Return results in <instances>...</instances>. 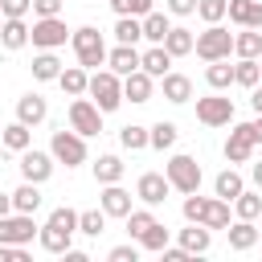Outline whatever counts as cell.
Segmentation results:
<instances>
[{
	"mask_svg": "<svg viewBox=\"0 0 262 262\" xmlns=\"http://www.w3.org/2000/svg\"><path fill=\"white\" fill-rule=\"evenodd\" d=\"M151 225H156V213H151V209H131V213H127V233H131V237H143Z\"/></svg>",
	"mask_w": 262,
	"mask_h": 262,
	"instance_id": "obj_40",
	"label": "cell"
},
{
	"mask_svg": "<svg viewBox=\"0 0 262 262\" xmlns=\"http://www.w3.org/2000/svg\"><path fill=\"white\" fill-rule=\"evenodd\" d=\"M0 8H4V16H25L33 8V0H0Z\"/></svg>",
	"mask_w": 262,
	"mask_h": 262,
	"instance_id": "obj_46",
	"label": "cell"
},
{
	"mask_svg": "<svg viewBox=\"0 0 262 262\" xmlns=\"http://www.w3.org/2000/svg\"><path fill=\"white\" fill-rule=\"evenodd\" d=\"M254 135H250V123H237L233 131H229V139H225V160L229 164H246L250 156H254Z\"/></svg>",
	"mask_w": 262,
	"mask_h": 262,
	"instance_id": "obj_12",
	"label": "cell"
},
{
	"mask_svg": "<svg viewBox=\"0 0 262 262\" xmlns=\"http://www.w3.org/2000/svg\"><path fill=\"white\" fill-rule=\"evenodd\" d=\"M192 45H196V37H192L188 29H168V37H164V49H168L172 57H184V53H192Z\"/></svg>",
	"mask_w": 262,
	"mask_h": 262,
	"instance_id": "obj_30",
	"label": "cell"
},
{
	"mask_svg": "<svg viewBox=\"0 0 262 262\" xmlns=\"http://www.w3.org/2000/svg\"><path fill=\"white\" fill-rule=\"evenodd\" d=\"M135 258H139L135 246H115V250H111V262H135Z\"/></svg>",
	"mask_w": 262,
	"mask_h": 262,
	"instance_id": "obj_47",
	"label": "cell"
},
{
	"mask_svg": "<svg viewBox=\"0 0 262 262\" xmlns=\"http://www.w3.org/2000/svg\"><path fill=\"white\" fill-rule=\"evenodd\" d=\"M201 225H209V229H229V201H221V196H205Z\"/></svg>",
	"mask_w": 262,
	"mask_h": 262,
	"instance_id": "obj_18",
	"label": "cell"
},
{
	"mask_svg": "<svg viewBox=\"0 0 262 262\" xmlns=\"http://www.w3.org/2000/svg\"><path fill=\"white\" fill-rule=\"evenodd\" d=\"M74 233H78V213L61 205V209H53V213H49V221L41 225V233H37V237H41V246H45L49 254H66V250H70V242H74Z\"/></svg>",
	"mask_w": 262,
	"mask_h": 262,
	"instance_id": "obj_1",
	"label": "cell"
},
{
	"mask_svg": "<svg viewBox=\"0 0 262 262\" xmlns=\"http://www.w3.org/2000/svg\"><path fill=\"white\" fill-rule=\"evenodd\" d=\"M57 86H61L70 98L86 94V86H90V78H86V66H66V70L57 74Z\"/></svg>",
	"mask_w": 262,
	"mask_h": 262,
	"instance_id": "obj_20",
	"label": "cell"
},
{
	"mask_svg": "<svg viewBox=\"0 0 262 262\" xmlns=\"http://www.w3.org/2000/svg\"><path fill=\"white\" fill-rule=\"evenodd\" d=\"M225 8H229V0H196V12H201L209 25H217V20L225 16Z\"/></svg>",
	"mask_w": 262,
	"mask_h": 262,
	"instance_id": "obj_44",
	"label": "cell"
},
{
	"mask_svg": "<svg viewBox=\"0 0 262 262\" xmlns=\"http://www.w3.org/2000/svg\"><path fill=\"white\" fill-rule=\"evenodd\" d=\"M102 229H106V213H102V209H86V213H78V233L98 237Z\"/></svg>",
	"mask_w": 262,
	"mask_h": 262,
	"instance_id": "obj_37",
	"label": "cell"
},
{
	"mask_svg": "<svg viewBox=\"0 0 262 262\" xmlns=\"http://www.w3.org/2000/svg\"><path fill=\"white\" fill-rule=\"evenodd\" d=\"M160 82H164V98H168V102H188V98H192V82H188L184 74H172V70H168Z\"/></svg>",
	"mask_w": 262,
	"mask_h": 262,
	"instance_id": "obj_23",
	"label": "cell"
},
{
	"mask_svg": "<svg viewBox=\"0 0 262 262\" xmlns=\"http://www.w3.org/2000/svg\"><path fill=\"white\" fill-rule=\"evenodd\" d=\"M250 176H254V184H258V188H262V160H258V164H254V168H250Z\"/></svg>",
	"mask_w": 262,
	"mask_h": 262,
	"instance_id": "obj_53",
	"label": "cell"
},
{
	"mask_svg": "<svg viewBox=\"0 0 262 262\" xmlns=\"http://www.w3.org/2000/svg\"><path fill=\"white\" fill-rule=\"evenodd\" d=\"M233 209H237V217H242V221H254V217L262 213V196H258V192H246V188H242V192L233 196Z\"/></svg>",
	"mask_w": 262,
	"mask_h": 262,
	"instance_id": "obj_38",
	"label": "cell"
},
{
	"mask_svg": "<svg viewBox=\"0 0 262 262\" xmlns=\"http://www.w3.org/2000/svg\"><path fill=\"white\" fill-rule=\"evenodd\" d=\"M233 53H237V57H258V53H262V33H258V29H242V33L233 37Z\"/></svg>",
	"mask_w": 262,
	"mask_h": 262,
	"instance_id": "obj_31",
	"label": "cell"
},
{
	"mask_svg": "<svg viewBox=\"0 0 262 262\" xmlns=\"http://www.w3.org/2000/svg\"><path fill=\"white\" fill-rule=\"evenodd\" d=\"M213 188H217V196H221V201H233V196H237V192H242L246 184H242V176H237L233 168H225V172H221V176L213 180Z\"/></svg>",
	"mask_w": 262,
	"mask_h": 262,
	"instance_id": "obj_36",
	"label": "cell"
},
{
	"mask_svg": "<svg viewBox=\"0 0 262 262\" xmlns=\"http://www.w3.org/2000/svg\"><path fill=\"white\" fill-rule=\"evenodd\" d=\"M250 106L262 115V86H254V90H250Z\"/></svg>",
	"mask_w": 262,
	"mask_h": 262,
	"instance_id": "obj_51",
	"label": "cell"
},
{
	"mask_svg": "<svg viewBox=\"0 0 262 262\" xmlns=\"http://www.w3.org/2000/svg\"><path fill=\"white\" fill-rule=\"evenodd\" d=\"M139 246H143V250H156V254H160V250L168 246V225H160V221H156V225H151V229H147V233L139 237Z\"/></svg>",
	"mask_w": 262,
	"mask_h": 262,
	"instance_id": "obj_42",
	"label": "cell"
},
{
	"mask_svg": "<svg viewBox=\"0 0 262 262\" xmlns=\"http://www.w3.org/2000/svg\"><path fill=\"white\" fill-rule=\"evenodd\" d=\"M0 45H4V49H25V45H29V25H25V16H4V25H0Z\"/></svg>",
	"mask_w": 262,
	"mask_h": 262,
	"instance_id": "obj_17",
	"label": "cell"
},
{
	"mask_svg": "<svg viewBox=\"0 0 262 262\" xmlns=\"http://www.w3.org/2000/svg\"><path fill=\"white\" fill-rule=\"evenodd\" d=\"M0 135H4V127H0Z\"/></svg>",
	"mask_w": 262,
	"mask_h": 262,
	"instance_id": "obj_56",
	"label": "cell"
},
{
	"mask_svg": "<svg viewBox=\"0 0 262 262\" xmlns=\"http://www.w3.org/2000/svg\"><path fill=\"white\" fill-rule=\"evenodd\" d=\"M70 127H74L78 135H98V131H102V111H98L90 98L78 94V98L70 102Z\"/></svg>",
	"mask_w": 262,
	"mask_h": 262,
	"instance_id": "obj_9",
	"label": "cell"
},
{
	"mask_svg": "<svg viewBox=\"0 0 262 262\" xmlns=\"http://www.w3.org/2000/svg\"><path fill=\"white\" fill-rule=\"evenodd\" d=\"M196 119L205 127H229L233 123V98H221V94L196 98Z\"/></svg>",
	"mask_w": 262,
	"mask_h": 262,
	"instance_id": "obj_8",
	"label": "cell"
},
{
	"mask_svg": "<svg viewBox=\"0 0 262 262\" xmlns=\"http://www.w3.org/2000/svg\"><path fill=\"white\" fill-rule=\"evenodd\" d=\"M66 37H70V29H66L61 16H37L33 29H29V41L37 49H57V45H66Z\"/></svg>",
	"mask_w": 262,
	"mask_h": 262,
	"instance_id": "obj_7",
	"label": "cell"
},
{
	"mask_svg": "<svg viewBox=\"0 0 262 262\" xmlns=\"http://www.w3.org/2000/svg\"><path fill=\"white\" fill-rule=\"evenodd\" d=\"M33 233H37L33 213H8V217H0V242L25 246V242H33Z\"/></svg>",
	"mask_w": 262,
	"mask_h": 262,
	"instance_id": "obj_10",
	"label": "cell"
},
{
	"mask_svg": "<svg viewBox=\"0 0 262 262\" xmlns=\"http://www.w3.org/2000/svg\"><path fill=\"white\" fill-rule=\"evenodd\" d=\"M168 8L176 16H188V12H196V0H168Z\"/></svg>",
	"mask_w": 262,
	"mask_h": 262,
	"instance_id": "obj_49",
	"label": "cell"
},
{
	"mask_svg": "<svg viewBox=\"0 0 262 262\" xmlns=\"http://www.w3.org/2000/svg\"><path fill=\"white\" fill-rule=\"evenodd\" d=\"M0 25H4V8H0Z\"/></svg>",
	"mask_w": 262,
	"mask_h": 262,
	"instance_id": "obj_54",
	"label": "cell"
},
{
	"mask_svg": "<svg viewBox=\"0 0 262 262\" xmlns=\"http://www.w3.org/2000/svg\"><path fill=\"white\" fill-rule=\"evenodd\" d=\"M160 254H164V262H188V258H192V254H188L184 246H176V250H168V246H164Z\"/></svg>",
	"mask_w": 262,
	"mask_h": 262,
	"instance_id": "obj_48",
	"label": "cell"
},
{
	"mask_svg": "<svg viewBox=\"0 0 262 262\" xmlns=\"http://www.w3.org/2000/svg\"><path fill=\"white\" fill-rule=\"evenodd\" d=\"M225 233H229V250H237V254L258 246V229H254V221H242V217H237V225H229Z\"/></svg>",
	"mask_w": 262,
	"mask_h": 262,
	"instance_id": "obj_22",
	"label": "cell"
},
{
	"mask_svg": "<svg viewBox=\"0 0 262 262\" xmlns=\"http://www.w3.org/2000/svg\"><path fill=\"white\" fill-rule=\"evenodd\" d=\"M258 242H262V229H258Z\"/></svg>",
	"mask_w": 262,
	"mask_h": 262,
	"instance_id": "obj_55",
	"label": "cell"
},
{
	"mask_svg": "<svg viewBox=\"0 0 262 262\" xmlns=\"http://www.w3.org/2000/svg\"><path fill=\"white\" fill-rule=\"evenodd\" d=\"M205 82H209L213 90H225V86H233V66H229V57H221V61H209V70H205Z\"/></svg>",
	"mask_w": 262,
	"mask_h": 262,
	"instance_id": "obj_33",
	"label": "cell"
},
{
	"mask_svg": "<svg viewBox=\"0 0 262 262\" xmlns=\"http://www.w3.org/2000/svg\"><path fill=\"white\" fill-rule=\"evenodd\" d=\"M258 78H262V66H258L254 57H242V61L233 66V82H237V86H250V90H254Z\"/></svg>",
	"mask_w": 262,
	"mask_h": 262,
	"instance_id": "obj_35",
	"label": "cell"
},
{
	"mask_svg": "<svg viewBox=\"0 0 262 262\" xmlns=\"http://www.w3.org/2000/svg\"><path fill=\"white\" fill-rule=\"evenodd\" d=\"M20 176L33 180V184H45V180L53 176V160H49L45 151H37V147H25V151H20Z\"/></svg>",
	"mask_w": 262,
	"mask_h": 262,
	"instance_id": "obj_13",
	"label": "cell"
},
{
	"mask_svg": "<svg viewBox=\"0 0 262 262\" xmlns=\"http://www.w3.org/2000/svg\"><path fill=\"white\" fill-rule=\"evenodd\" d=\"M0 143H4L8 151H25V147L33 143V131H29V123H20V119H16V123H8V127H4V135H0Z\"/></svg>",
	"mask_w": 262,
	"mask_h": 262,
	"instance_id": "obj_25",
	"label": "cell"
},
{
	"mask_svg": "<svg viewBox=\"0 0 262 262\" xmlns=\"http://www.w3.org/2000/svg\"><path fill=\"white\" fill-rule=\"evenodd\" d=\"M123 98H131V102H147V98H151V74H147V70L127 74V78H123Z\"/></svg>",
	"mask_w": 262,
	"mask_h": 262,
	"instance_id": "obj_19",
	"label": "cell"
},
{
	"mask_svg": "<svg viewBox=\"0 0 262 262\" xmlns=\"http://www.w3.org/2000/svg\"><path fill=\"white\" fill-rule=\"evenodd\" d=\"M8 213H16L12 209V192H0V217H8Z\"/></svg>",
	"mask_w": 262,
	"mask_h": 262,
	"instance_id": "obj_50",
	"label": "cell"
},
{
	"mask_svg": "<svg viewBox=\"0 0 262 262\" xmlns=\"http://www.w3.org/2000/svg\"><path fill=\"white\" fill-rule=\"evenodd\" d=\"M168 192H172V180H168L164 172H143L139 184H135V196H139L143 205H164Z\"/></svg>",
	"mask_w": 262,
	"mask_h": 262,
	"instance_id": "obj_11",
	"label": "cell"
},
{
	"mask_svg": "<svg viewBox=\"0 0 262 262\" xmlns=\"http://www.w3.org/2000/svg\"><path fill=\"white\" fill-rule=\"evenodd\" d=\"M115 37H119L123 45H135V41L143 37V20H139V16H119V25H115Z\"/></svg>",
	"mask_w": 262,
	"mask_h": 262,
	"instance_id": "obj_39",
	"label": "cell"
},
{
	"mask_svg": "<svg viewBox=\"0 0 262 262\" xmlns=\"http://www.w3.org/2000/svg\"><path fill=\"white\" fill-rule=\"evenodd\" d=\"M12 209H16V213H37V209H41V188H37L33 180H25V184L12 192Z\"/></svg>",
	"mask_w": 262,
	"mask_h": 262,
	"instance_id": "obj_27",
	"label": "cell"
},
{
	"mask_svg": "<svg viewBox=\"0 0 262 262\" xmlns=\"http://www.w3.org/2000/svg\"><path fill=\"white\" fill-rule=\"evenodd\" d=\"M37 16H61V0H33Z\"/></svg>",
	"mask_w": 262,
	"mask_h": 262,
	"instance_id": "obj_45",
	"label": "cell"
},
{
	"mask_svg": "<svg viewBox=\"0 0 262 262\" xmlns=\"http://www.w3.org/2000/svg\"><path fill=\"white\" fill-rule=\"evenodd\" d=\"M229 20L242 29H262V0H229Z\"/></svg>",
	"mask_w": 262,
	"mask_h": 262,
	"instance_id": "obj_15",
	"label": "cell"
},
{
	"mask_svg": "<svg viewBox=\"0 0 262 262\" xmlns=\"http://www.w3.org/2000/svg\"><path fill=\"white\" fill-rule=\"evenodd\" d=\"M45 115H49V106H45V98H41V94H25V98L16 102V119H20V123H29V127H37Z\"/></svg>",
	"mask_w": 262,
	"mask_h": 262,
	"instance_id": "obj_21",
	"label": "cell"
},
{
	"mask_svg": "<svg viewBox=\"0 0 262 262\" xmlns=\"http://www.w3.org/2000/svg\"><path fill=\"white\" fill-rule=\"evenodd\" d=\"M111 8L119 16H147L151 12V0H111Z\"/></svg>",
	"mask_w": 262,
	"mask_h": 262,
	"instance_id": "obj_43",
	"label": "cell"
},
{
	"mask_svg": "<svg viewBox=\"0 0 262 262\" xmlns=\"http://www.w3.org/2000/svg\"><path fill=\"white\" fill-rule=\"evenodd\" d=\"M168 29H172V25H168V16H164V12H147V16H143V37H147L151 45H164Z\"/></svg>",
	"mask_w": 262,
	"mask_h": 262,
	"instance_id": "obj_34",
	"label": "cell"
},
{
	"mask_svg": "<svg viewBox=\"0 0 262 262\" xmlns=\"http://www.w3.org/2000/svg\"><path fill=\"white\" fill-rule=\"evenodd\" d=\"M180 246H184L188 254H205V250H209V225L188 221V229H180Z\"/></svg>",
	"mask_w": 262,
	"mask_h": 262,
	"instance_id": "obj_24",
	"label": "cell"
},
{
	"mask_svg": "<svg viewBox=\"0 0 262 262\" xmlns=\"http://www.w3.org/2000/svg\"><path fill=\"white\" fill-rule=\"evenodd\" d=\"M192 49H196V57H205V61H221V57L233 53V33L221 29V20H217V25H209V29L196 37Z\"/></svg>",
	"mask_w": 262,
	"mask_h": 262,
	"instance_id": "obj_5",
	"label": "cell"
},
{
	"mask_svg": "<svg viewBox=\"0 0 262 262\" xmlns=\"http://www.w3.org/2000/svg\"><path fill=\"white\" fill-rule=\"evenodd\" d=\"M164 176H168V180H172V188H176V192H184V196L201 188V164H196L192 156H172V160H168V168H164Z\"/></svg>",
	"mask_w": 262,
	"mask_h": 262,
	"instance_id": "obj_6",
	"label": "cell"
},
{
	"mask_svg": "<svg viewBox=\"0 0 262 262\" xmlns=\"http://www.w3.org/2000/svg\"><path fill=\"white\" fill-rule=\"evenodd\" d=\"M94 180L98 184H119L123 180V160L119 156H98L94 160Z\"/></svg>",
	"mask_w": 262,
	"mask_h": 262,
	"instance_id": "obj_26",
	"label": "cell"
},
{
	"mask_svg": "<svg viewBox=\"0 0 262 262\" xmlns=\"http://www.w3.org/2000/svg\"><path fill=\"white\" fill-rule=\"evenodd\" d=\"M106 66L119 74V78H127V74H135V70H143V53H135V45H115L111 53H106Z\"/></svg>",
	"mask_w": 262,
	"mask_h": 262,
	"instance_id": "obj_14",
	"label": "cell"
},
{
	"mask_svg": "<svg viewBox=\"0 0 262 262\" xmlns=\"http://www.w3.org/2000/svg\"><path fill=\"white\" fill-rule=\"evenodd\" d=\"M250 135H254V143H262V115L250 123Z\"/></svg>",
	"mask_w": 262,
	"mask_h": 262,
	"instance_id": "obj_52",
	"label": "cell"
},
{
	"mask_svg": "<svg viewBox=\"0 0 262 262\" xmlns=\"http://www.w3.org/2000/svg\"><path fill=\"white\" fill-rule=\"evenodd\" d=\"M70 41H74L78 66H86V70H98V66L106 61V41H102V33H98L94 25H82V29H74V33H70Z\"/></svg>",
	"mask_w": 262,
	"mask_h": 262,
	"instance_id": "obj_2",
	"label": "cell"
},
{
	"mask_svg": "<svg viewBox=\"0 0 262 262\" xmlns=\"http://www.w3.org/2000/svg\"><path fill=\"white\" fill-rule=\"evenodd\" d=\"M176 135H180L176 123H164V119H160V123L151 127V147H156V151H168V147L176 143Z\"/></svg>",
	"mask_w": 262,
	"mask_h": 262,
	"instance_id": "obj_41",
	"label": "cell"
},
{
	"mask_svg": "<svg viewBox=\"0 0 262 262\" xmlns=\"http://www.w3.org/2000/svg\"><path fill=\"white\" fill-rule=\"evenodd\" d=\"M49 151H53V160L57 164H66V168H78V164H86V135H78L74 127L66 131H53V143H49Z\"/></svg>",
	"mask_w": 262,
	"mask_h": 262,
	"instance_id": "obj_4",
	"label": "cell"
},
{
	"mask_svg": "<svg viewBox=\"0 0 262 262\" xmlns=\"http://www.w3.org/2000/svg\"><path fill=\"white\" fill-rule=\"evenodd\" d=\"M119 143H123L127 151H143V147H151V131L139 127V123H127V127L119 131Z\"/></svg>",
	"mask_w": 262,
	"mask_h": 262,
	"instance_id": "obj_29",
	"label": "cell"
},
{
	"mask_svg": "<svg viewBox=\"0 0 262 262\" xmlns=\"http://www.w3.org/2000/svg\"><path fill=\"white\" fill-rule=\"evenodd\" d=\"M86 90L94 94V106H98L102 115H106V111H119V102H123V82H119L115 70H94Z\"/></svg>",
	"mask_w": 262,
	"mask_h": 262,
	"instance_id": "obj_3",
	"label": "cell"
},
{
	"mask_svg": "<svg viewBox=\"0 0 262 262\" xmlns=\"http://www.w3.org/2000/svg\"><path fill=\"white\" fill-rule=\"evenodd\" d=\"M57 74H61V61L53 57V49H45V53L33 57V78L37 82H57Z\"/></svg>",
	"mask_w": 262,
	"mask_h": 262,
	"instance_id": "obj_28",
	"label": "cell"
},
{
	"mask_svg": "<svg viewBox=\"0 0 262 262\" xmlns=\"http://www.w3.org/2000/svg\"><path fill=\"white\" fill-rule=\"evenodd\" d=\"M98 205H102L106 217H127V213H131V192L119 188V184H106L102 196H98Z\"/></svg>",
	"mask_w": 262,
	"mask_h": 262,
	"instance_id": "obj_16",
	"label": "cell"
},
{
	"mask_svg": "<svg viewBox=\"0 0 262 262\" xmlns=\"http://www.w3.org/2000/svg\"><path fill=\"white\" fill-rule=\"evenodd\" d=\"M168 66H172V53H168L164 45H151V49L143 53V70H147L151 78H164V74H168Z\"/></svg>",
	"mask_w": 262,
	"mask_h": 262,
	"instance_id": "obj_32",
	"label": "cell"
}]
</instances>
